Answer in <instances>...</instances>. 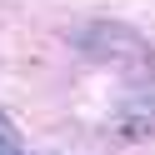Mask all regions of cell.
Wrapping results in <instances>:
<instances>
[{
	"label": "cell",
	"mask_w": 155,
	"mask_h": 155,
	"mask_svg": "<svg viewBox=\"0 0 155 155\" xmlns=\"http://www.w3.org/2000/svg\"><path fill=\"white\" fill-rule=\"evenodd\" d=\"M0 155H20V140H15V125L0 115Z\"/></svg>",
	"instance_id": "6da1fadb"
}]
</instances>
